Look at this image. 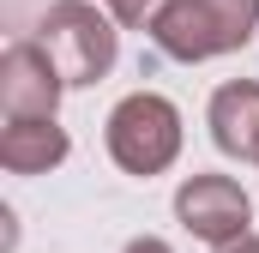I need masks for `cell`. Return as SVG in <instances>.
Here are the masks:
<instances>
[{
    "mask_svg": "<svg viewBox=\"0 0 259 253\" xmlns=\"http://www.w3.org/2000/svg\"><path fill=\"white\" fill-rule=\"evenodd\" d=\"M61 66L55 55L36 43V36H24V43H12L6 55H0V109H6V121H24V115H55L61 109Z\"/></svg>",
    "mask_w": 259,
    "mask_h": 253,
    "instance_id": "obj_5",
    "label": "cell"
},
{
    "mask_svg": "<svg viewBox=\"0 0 259 253\" xmlns=\"http://www.w3.org/2000/svg\"><path fill=\"white\" fill-rule=\"evenodd\" d=\"M121 253H175V247H169L163 235H133V241H127Z\"/></svg>",
    "mask_w": 259,
    "mask_h": 253,
    "instance_id": "obj_9",
    "label": "cell"
},
{
    "mask_svg": "<svg viewBox=\"0 0 259 253\" xmlns=\"http://www.w3.org/2000/svg\"><path fill=\"white\" fill-rule=\"evenodd\" d=\"M103 139H109V157L127 175H145L151 181V175H163L181 157V109L169 97H157V91H133V97H121L109 109Z\"/></svg>",
    "mask_w": 259,
    "mask_h": 253,
    "instance_id": "obj_3",
    "label": "cell"
},
{
    "mask_svg": "<svg viewBox=\"0 0 259 253\" xmlns=\"http://www.w3.org/2000/svg\"><path fill=\"white\" fill-rule=\"evenodd\" d=\"M217 253H259V235H253V229H247V235H235V241H223V247H217Z\"/></svg>",
    "mask_w": 259,
    "mask_h": 253,
    "instance_id": "obj_10",
    "label": "cell"
},
{
    "mask_svg": "<svg viewBox=\"0 0 259 253\" xmlns=\"http://www.w3.org/2000/svg\"><path fill=\"white\" fill-rule=\"evenodd\" d=\"M109 12H115V24L121 30H151L163 12H169V0H103Z\"/></svg>",
    "mask_w": 259,
    "mask_h": 253,
    "instance_id": "obj_8",
    "label": "cell"
},
{
    "mask_svg": "<svg viewBox=\"0 0 259 253\" xmlns=\"http://www.w3.org/2000/svg\"><path fill=\"white\" fill-rule=\"evenodd\" d=\"M211 139L223 157H241V163H259V85L253 78H229L211 91Z\"/></svg>",
    "mask_w": 259,
    "mask_h": 253,
    "instance_id": "obj_6",
    "label": "cell"
},
{
    "mask_svg": "<svg viewBox=\"0 0 259 253\" xmlns=\"http://www.w3.org/2000/svg\"><path fill=\"white\" fill-rule=\"evenodd\" d=\"M36 43L55 55L66 91L72 85H97L115 72L121 55V30H115V12H97L91 0H55L36 24Z\"/></svg>",
    "mask_w": 259,
    "mask_h": 253,
    "instance_id": "obj_2",
    "label": "cell"
},
{
    "mask_svg": "<svg viewBox=\"0 0 259 253\" xmlns=\"http://www.w3.org/2000/svg\"><path fill=\"white\" fill-rule=\"evenodd\" d=\"M66 151H72V139L55 115H24V121H6V133H0V169L6 175H49L66 163Z\"/></svg>",
    "mask_w": 259,
    "mask_h": 253,
    "instance_id": "obj_7",
    "label": "cell"
},
{
    "mask_svg": "<svg viewBox=\"0 0 259 253\" xmlns=\"http://www.w3.org/2000/svg\"><path fill=\"white\" fill-rule=\"evenodd\" d=\"M175 217H181L187 235L223 247V241L247 235V223H253V199L241 193V181H229V175H187V181L175 187Z\"/></svg>",
    "mask_w": 259,
    "mask_h": 253,
    "instance_id": "obj_4",
    "label": "cell"
},
{
    "mask_svg": "<svg viewBox=\"0 0 259 253\" xmlns=\"http://www.w3.org/2000/svg\"><path fill=\"white\" fill-rule=\"evenodd\" d=\"M253 30H259V0H169V12L151 24L157 49L187 66L235 55Z\"/></svg>",
    "mask_w": 259,
    "mask_h": 253,
    "instance_id": "obj_1",
    "label": "cell"
}]
</instances>
